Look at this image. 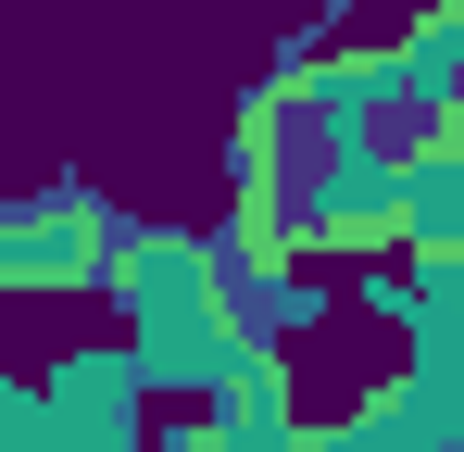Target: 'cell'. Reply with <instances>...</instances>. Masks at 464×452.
I'll return each instance as SVG.
<instances>
[{"mask_svg": "<svg viewBox=\"0 0 464 452\" xmlns=\"http://www.w3.org/2000/svg\"><path fill=\"white\" fill-rule=\"evenodd\" d=\"M113 264H126V226H113V201H88V189H51V201L0 214V290H25V301L101 290Z\"/></svg>", "mask_w": 464, "mask_h": 452, "instance_id": "277c9868", "label": "cell"}, {"mask_svg": "<svg viewBox=\"0 0 464 452\" xmlns=\"http://www.w3.org/2000/svg\"><path fill=\"white\" fill-rule=\"evenodd\" d=\"M452 13H464V0H452Z\"/></svg>", "mask_w": 464, "mask_h": 452, "instance_id": "52a82bcc", "label": "cell"}, {"mask_svg": "<svg viewBox=\"0 0 464 452\" xmlns=\"http://www.w3.org/2000/svg\"><path fill=\"white\" fill-rule=\"evenodd\" d=\"M151 452H326V440L289 415V377H276V339H264L238 377L201 389V427H188V440H151Z\"/></svg>", "mask_w": 464, "mask_h": 452, "instance_id": "5b68a950", "label": "cell"}, {"mask_svg": "<svg viewBox=\"0 0 464 452\" xmlns=\"http://www.w3.org/2000/svg\"><path fill=\"white\" fill-rule=\"evenodd\" d=\"M440 139V88L401 51H314L276 64L227 126V189L238 239L276 264H352L401 239L414 151Z\"/></svg>", "mask_w": 464, "mask_h": 452, "instance_id": "6da1fadb", "label": "cell"}, {"mask_svg": "<svg viewBox=\"0 0 464 452\" xmlns=\"http://www.w3.org/2000/svg\"><path fill=\"white\" fill-rule=\"evenodd\" d=\"M113 314H126V352L151 365V389H188V402L264 352V314H238L227 264H214L201 239H176V226L126 239V264H113Z\"/></svg>", "mask_w": 464, "mask_h": 452, "instance_id": "7a4b0ae2", "label": "cell"}, {"mask_svg": "<svg viewBox=\"0 0 464 452\" xmlns=\"http://www.w3.org/2000/svg\"><path fill=\"white\" fill-rule=\"evenodd\" d=\"M401 251L464 264V101H440V139L414 151V189H401Z\"/></svg>", "mask_w": 464, "mask_h": 452, "instance_id": "8992f818", "label": "cell"}, {"mask_svg": "<svg viewBox=\"0 0 464 452\" xmlns=\"http://www.w3.org/2000/svg\"><path fill=\"white\" fill-rule=\"evenodd\" d=\"M151 365L113 339V352H63L51 377H25L0 402V452H151V415H139Z\"/></svg>", "mask_w": 464, "mask_h": 452, "instance_id": "3957f363", "label": "cell"}]
</instances>
